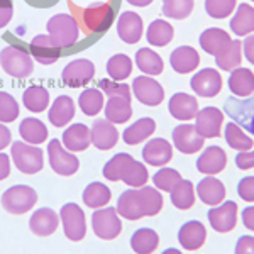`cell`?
<instances>
[{
    "instance_id": "obj_32",
    "label": "cell",
    "mask_w": 254,
    "mask_h": 254,
    "mask_svg": "<svg viewBox=\"0 0 254 254\" xmlns=\"http://www.w3.org/2000/svg\"><path fill=\"white\" fill-rule=\"evenodd\" d=\"M105 119L112 124H124L132 117L130 100L124 97H109L107 104L104 105Z\"/></svg>"
},
{
    "instance_id": "obj_25",
    "label": "cell",
    "mask_w": 254,
    "mask_h": 254,
    "mask_svg": "<svg viewBox=\"0 0 254 254\" xmlns=\"http://www.w3.org/2000/svg\"><path fill=\"white\" fill-rule=\"evenodd\" d=\"M170 114L173 116L176 121H191L198 114V102L193 95H188V93H175L170 98V104H168Z\"/></svg>"
},
{
    "instance_id": "obj_12",
    "label": "cell",
    "mask_w": 254,
    "mask_h": 254,
    "mask_svg": "<svg viewBox=\"0 0 254 254\" xmlns=\"http://www.w3.org/2000/svg\"><path fill=\"white\" fill-rule=\"evenodd\" d=\"M224 114L217 107H205L195 116V129L203 139H214L220 136Z\"/></svg>"
},
{
    "instance_id": "obj_15",
    "label": "cell",
    "mask_w": 254,
    "mask_h": 254,
    "mask_svg": "<svg viewBox=\"0 0 254 254\" xmlns=\"http://www.w3.org/2000/svg\"><path fill=\"white\" fill-rule=\"evenodd\" d=\"M83 20L88 31L92 32H105L114 22V9L105 2H95L87 7L83 12Z\"/></svg>"
},
{
    "instance_id": "obj_4",
    "label": "cell",
    "mask_w": 254,
    "mask_h": 254,
    "mask_svg": "<svg viewBox=\"0 0 254 254\" xmlns=\"http://www.w3.org/2000/svg\"><path fill=\"white\" fill-rule=\"evenodd\" d=\"M48 34L63 49L73 46L78 41L80 27L71 14H56L48 20Z\"/></svg>"
},
{
    "instance_id": "obj_17",
    "label": "cell",
    "mask_w": 254,
    "mask_h": 254,
    "mask_svg": "<svg viewBox=\"0 0 254 254\" xmlns=\"http://www.w3.org/2000/svg\"><path fill=\"white\" fill-rule=\"evenodd\" d=\"M31 56L41 64H53L61 58V48L49 34H39L31 41Z\"/></svg>"
},
{
    "instance_id": "obj_52",
    "label": "cell",
    "mask_w": 254,
    "mask_h": 254,
    "mask_svg": "<svg viewBox=\"0 0 254 254\" xmlns=\"http://www.w3.org/2000/svg\"><path fill=\"white\" fill-rule=\"evenodd\" d=\"M237 193L244 202L254 203V176H244L237 183Z\"/></svg>"
},
{
    "instance_id": "obj_31",
    "label": "cell",
    "mask_w": 254,
    "mask_h": 254,
    "mask_svg": "<svg viewBox=\"0 0 254 254\" xmlns=\"http://www.w3.org/2000/svg\"><path fill=\"white\" fill-rule=\"evenodd\" d=\"M154 130H156V122L151 117H142L127 127L124 134H122V139H124L126 144L136 146L139 142L149 139V136L154 134Z\"/></svg>"
},
{
    "instance_id": "obj_47",
    "label": "cell",
    "mask_w": 254,
    "mask_h": 254,
    "mask_svg": "<svg viewBox=\"0 0 254 254\" xmlns=\"http://www.w3.org/2000/svg\"><path fill=\"white\" fill-rule=\"evenodd\" d=\"M182 180L183 178L178 171L173 170V168H166V166H161V170H158L156 173L153 175L154 187L163 191H171Z\"/></svg>"
},
{
    "instance_id": "obj_8",
    "label": "cell",
    "mask_w": 254,
    "mask_h": 254,
    "mask_svg": "<svg viewBox=\"0 0 254 254\" xmlns=\"http://www.w3.org/2000/svg\"><path fill=\"white\" fill-rule=\"evenodd\" d=\"M48 158L51 170L60 176H71L80 170V161L71 151L61 144L60 139H53L48 144Z\"/></svg>"
},
{
    "instance_id": "obj_2",
    "label": "cell",
    "mask_w": 254,
    "mask_h": 254,
    "mask_svg": "<svg viewBox=\"0 0 254 254\" xmlns=\"http://www.w3.org/2000/svg\"><path fill=\"white\" fill-rule=\"evenodd\" d=\"M0 66L14 78H26L34 71V60L26 49L19 46H5L0 51Z\"/></svg>"
},
{
    "instance_id": "obj_14",
    "label": "cell",
    "mask_w": 254,
    "mask_h": 254,
    "mask_svg": "<svg viewBox=\"0 0 254 254\" xmlns=\"http://www.w3.org/2000/svg\"><path fill=\"white\" fill-rule=\"evenodd\" d=\"M190 85L196 95L212 98L222 90V76L215 68H203L195 73Z\"/></svg>"
},
{
    "instance_id": "obj_45",
    "label": "cell",
    "mask_w": 254,
    "mask_h": 254,
    "mask_svg": "<svg viewBox=\"0 0 254 254\" xmlns=\"http://www.w3.org/2000/svg\"><path fill=\"white\" fill-rule=\"evenodd\" d=\"M107 73L110 80L122 81L129 78L132 73V60L127 55H114L112 58L107 61Z\"/></svg>"
},
{
    "instance_id": "obj_5",
    "label": "cell",
    "mask_w": 254,
    "mask_h": 254,
    "mask_svg": "<svg viewBox=\"0 0 254 254\" xmlns=\"http://www.w3.org/2000/svg\"><path fill=\"white\" fill-rule=\"evenodd\" d=\"M38 203V193L27 185H14L2 195V207L12 215H24Z\"/></svg>"
},
{
    "instance_id": "obj_19",
    "label": "cell",
    "mask_w": 254,
    "mask_h": 254,
    "mask_svg": "<svg viewBox=\"0 0 254 254\" xmlns=\"http://www.w3.org/2000/svg\"><path fill=\"white\" fill-rule=\"evenodd\" d=\"M173 158V146L163 137H154L142 147V159L151 166H166Z\"/></svg>"
},
{
    "instance_id": "obj_20",
    "label": "cell",
    "mask_w": 254,
    "mask_h": 254,
    "mask_svg": "<svg viewBox=\"0 0 254 254\" xmlns=\"http://www.w3.org/2000/svg\"><path fill=\"white\" fill-rule=\"evenodd\" d=\"M90 136H92V144L97 149L109 151L117 144L119 130L107 119H98V121L93 122L92 129H90Z\"/></svg>"
},
{
    "instance_id": "obj_41",
    "label": "cell",
    "mask_w": 254,
    "mask_h": 254,
    "mask_svg": "<svg viewBox=\"0 0 254 254\" xmlns=\"http://www.w3.org/2000/svg\"><path fill=\"white\" fill-rule=\"evenodd\" d=\"M22 104L26 105L27 110L34 114H39L49 107V92L41 85H32L24 92Z\"/></svg>"
},
{
    "instance_id": "obj_1",
    "label": "cell",
    "mask_w": 254,
    "mask_h": 254,
    "mask_svg": "<svg viewBox=\"0 0 254 254\" xmlns=\"http://www.w3.org/2000/svg\"><path fill=\"white\" fill-rule=\"evenodd\" d=\"M163 195L158 188L141 187L139 190H126L117 200V214L127 220H139L142 217H154L163 208Z\"/></svg>"
},
{
    "instance_id": "obj_51",
    "label": "cell",
    "mask_w": 254,
    "mask_h": 254,
    "mask_svg": "<svg viewBox=\"0 0 254 254\" xmlns=\"http://www.w3.org/2000/svg\"><path fill=\"white\" fill-rule=\"evenodd\" d=\"M98 90L107 97H124V98H129V100L132 98L129 85L121 83V81H116V80H109V78L100 80L98 81Z\"/></svg>"
},
{
    "instance_id": "obj_58",
    "label": "cell",
    "mask_w": 254,
    "mask_h": 254,
    "mask_svg": "<svg viewBox=\"0 0 254 254\" xmlns=\"http://www.w3.org/2000/svg\"><path fill=\"white\" fill-rule=\"evenodd\" d=\"M243 224L248 231L254 232V205L251 207H246L243 210Z\"/></svg>"
},
{
    "instance_id": "obj_24",
    "label": "cell",
    "mask_w": 254,
    "mask_h": 254,
    "mask_svg": "<svg viewBox=\"0 0 254 254\" xmlns=\"http://www.w3.org/2000/svg\"><path fill=\"white\" fill-rule=\"evenodd\" d=\"M61 144L66 147L68 151H71V153H80V151L88 149V146L92 144L90 127L81 124V122H78V124H71L63 132Z\"/></svg>"
},
{
    "instance_id": "obj_35",
    "label": "cell",
    "mask_w": 254,
    "mask_h": 254,
    "mask_svg": "<svg viewBox=\"0 0 254 254\" xmlns=\"http://www.w3.org/2000/svg\"><path fill=\"white\" fill-rule=\"evenodd\" d=\"M231 31L236 36H249L254 32V7L249 3H241L231 19Z\"/></svg>"
},
{
    "instance_id": "obj_55",
    "label": "cell",
    "mask_w": 254,
    "mask_h": 254,
    "mask_svg": "<svg viewBox=\"0 0 254 254\" xmlns=\"http://www.w3.org/2000/svg\"><path fill=\"white\" fill-rule=\"evenodd\" d=\"M236 166L239 170H253L254 168V149L243 151L236 156Z\"/></svg>"
},
{
    "instance_id": "obj_59",
    "label": "cell",
    "mask_w": 254,
    "mask_h": 254,
    "mask_svg": "<svg viewBox=\"0 0 254 254\" xmlns=\"http://www.w3.org/2000/svg\"><path fill=\"white\" fill-rule=\"evenodd\" d=\"M10 141H12V134H10L9 127L0 122V151L5 149V147L10 144Z\"/></svg>"
},
{
    "instance_id": "obj_3",
    "label": "cell",
    "mask_w": 254,
    "mask_h": 254,
    "mask_svg": "<svg viewBox=\"0 0 254 254\" xmlns=\"http://www.w3.org/2000/svg\"><path fill=\"white\" fill-rule=\"evenodd\" d=\"M10 156L15 168L24 175H36L44 166L43 149L38 146L27 144L24 141H14L10 147Z\"/></svg>"
},
{
    "instance_id": "obj_18",
    "label": "cell",
    "mask_w": 254,
    "mask_h": 254,
    "mask_svg": "<svg viewBox=\"0 0 254 254\" xmlns=\"http://www.w3.org/2000/svg\"><path fill=\"white\" fill-rule=\"evenodd\" d=\"M225 166H227V154L220 146L205 147L200 158L196 159V170L207 176L219 175L225 170Z\"/></svg>"
},
{
    "instance_id": "obj_36",
    "label": "cell",
    "mask_w": 254,
    "mask_h": 254,
    "mask_svg": "<svg viewBox=\"0 0 254 254\" xmlns=\"http://www.w3.org/2000/svg\"><path fill=\"white\" fill-rule=\"evenodd\" d=\"M147 180H149V175H147L146 166L130 156L129 159H127L124 168H122L121 182H124L126 185L130 187V188H141V187L146 185Z\"/></svg>"
},
{
    "instance_id": "obj_33",
    "label": "cell",
    "mask_w": 254,
    "mask_h": 254,
    "mask_svg": "<svg viewBox=\"0 0 254 254\" xmlns=\"http://www.w3.org/2000/svg\"><path fill=\"white\" fill-rule=\"evenodd\" d=\"M19 134L24 139V142L32 146H39L48 139V127L39 119L26 117L19 126Z\"/></svg>"
},
{
    "instance_id": "obj_11",
    "label": "cell",
    "mask_w": 254,
    "mask_h": 254,
    "mask_svg": "<svg viewBox=\"0 0 254 254\" xmlns=\"http://www.w3.org/2000/svg\"><path fill=\"white\" fill-rule=\"evenodd\" d=\"M132 95L147 107H158L165 98V90L159 81L142 75L136 76V80L132 81Z\"/></svg>"
},
{
    "instance_id": "obj_40",
    "label": "cell",
    "mask_w": 254,
    "mask_h": 254,
    "mask_svg": "<svg viewBox=\"0 0 254 254\" xmlns=\"http://www.w3.org/2000/svg\"><path fill=\"white\" fill-rule=\"evenodd\" d=\"M170 193H171V203L178 210H188V208L195 205V187L190 180H182Z\"/></svg>"
},
{
    "instance_id": "obj_44",
    "label": "cell",
    "mask_w": 254,
    "mask_h": 254,
    "mask_svg": "<svg viewBox=\"0 0 254 254\" xmlns=\"http://www.w3.org/2000/svg\"><path fill=\"white\" fill-rule=\"evenodd\" d=\"M78 105L81 112L88 117H95L102 109H104V93L98 88H87L80 93Z\"/></svg>"
},
{
    "instance_id": "obj_48",
    "label": "cell",
    "mask_w": 254,
    "mask_h": 254,
    "mask_svg": "<svg viewBox=\"0 0 254 254\" xmlns=\"http://www.w3.org/2000/svg\"><path fill=\"white\" fill-rule=\"evenodd\" d=\"M237 0H205V12L212 19H225L234 14Z\"/></svg>"
},
{
    "instance_id": "obj_16",
    "label": "cell",
    "mask_w": 254,
    "mask_h": 254,
    "mask_svg": "<svg viewBox=\"0 0 254 254\" xmlns=\"http://www.w3.org/2000/svg\"><path fill=\"white\" fill-rule=\"evenodd\" d=\"M208 222H210L212 229L215 232L225 234V232L234 231L236 224H237V203L229 200L224 202L222 205L214 207L208 210Z\"/></svg>"
},
{
    "instance_id": "obj_54",
    "label": "cell",
    "mask_w": 254,
    "mask_h": 254,
    "mask_svg": "<svg viewBox=\"0 0 254 254\" xmlns=\"http://www.w3.org/2000/svg\"><path fill=\"white\" fill-rule=\"evenodd\" d=\"M12 15H14V5L10 0H0V29L10 22Z\"/></svg>"
},
{
    "instance_id": "obj_34",
    "label": "cell",
    "mask_w": 254,
    "mask_h": 254,
    "mask_svg": "<svg viewBox=\"0 0 254 254\" xmlns=\"http://www.w3.org/2000/svg\"><path fill=\"white\" fill-rule=\"evenodd\" d=\"M159 246V236L149 227L137 229L130 237V248L136 254H153Z\"/></svg>"
},
{
    "instance_id": "obj_6",
    "label": "cell",
    "mask_w": 254,
    "mask_h": 254,
    "mask_svg": "<svg viewBox=\"0 0 254 254\" xmlns=\"http://www.w3.org/2000/svg\"><path fill=\"white\" fill-rule=\"evenodd\" d=\"M92 227L93 234L102 241H114L122 232L121 217L114 207L97 208L92 215Z\"/></svg>"
},
{
    "instance_id": "obj_7",
    "label": "cell",
    "mask_w": 254,
    "mask_h": 254,
    "mask_svg": "<svg viewBox=\"0 0 254 254\" xmlns=\"http://www.w3.org/2000/svg\"><path fill=\"white\" fill-rule=\"evenodd\" d=\"M60 220L63 224L64 236L73 243H80L87 234V219L78 203H64L60 210Z\"/></svg>"
},
{
    "instance_id": "obj_28",
    "label": "cell",
    "mask_w": 254,
    "mask_h": 254,
    "mask_svg": "<svg viewBox=\"0 0 254 254\" xmlns=\"http://www.w3.org/2000/svg\"><path fill=\"white\" fill-rule=\"evenodd\" d=\"M170 63L176 73L187 75V73L198 68L200 56L196 53V49H193L191 46H180L170 55Z\"/></svg>"
},
{
    "instance_id": "obj_49",
    "label": "cell",
    "mask_w": 254,
    "mask_h": 254,
    "mask_svg": "<svg viewBox=\"0 0 254 254\" xmlns=\"http://www.w3.org/2000/svg\"><path fill=\"white\" fill-rule=\"evenodd\" d=\"M19 104L14 97L9 95L7 92H0V122H14L19 117Z\"/></svg>"
},
{
    "instance_id": "obj_57",
    "label": "cell",
    "mask_w": 254,
    "mask_h": 254,
    "mask_svg": "<svg viewBox=\"0 0 254 254\" xmlns=\"http://www.w3.org/2000/svg\"><path fill=\"white\" fill-rule=\"evenodd\" d=\"M9 175H10V158L0 151V182L9 178Z\"/></svg>"
},
{
    "instance_id": "obj_37",
    "label": "cell",
    "mask_w": 254,
    "mask_h": 254,
    "mask_svg": "<svg viewBox=\"0 0 254 254\" xmlns=\"http://www.w3.org/2000/svg\"><path fill=\"white\" fill-rule=\"evenodd\" d=\"M136 66L147 76H156L163 73L165 63H163V58L156 51L149 48H141L136 53Z\"/></svg>"
},
{
    "instance_id": "obj_38",
    "label": "cell",
    "mask_w": 254,
    "mask_h": 254,
    "mask_svg": "<svg viewBox=\"0 0 254 254\" xmlns=\"http://www.w3.org/2000/svg\"><path fill=\"white\" fill-rule=\"evenodd\" d=\"M173 34H175V31L170 22H166V20H163V19H156L149 24V27H147L146 39L151 46L165 48L171 43Z\"/></svg>"
},
{
    "instance_id": "obj_50",
    "label": "cell",
    "mask_w": 254,
    "mask_h": 254,
    "mask_svg": "<svg viewBox=\"0 0 254 254\" xmlns=\"http://www.w3.org/2000/svg\"><path fill=\"white\" fill-rule=\"evenodd\" d=\"M130 158V154L127 153H119L116 154L110 161L105 163L104 170H102V175H104L105 180L109 182H121V173H122V168L127 163V159Z\"/></svg>"
},
{
    "instance_id": "obj_42",
    "label": "cell",
    "mask_w": 254,
    "mask_h": 254,
    "mask_svg": "<svg viewBox=\"0 0 254 254\" xmlns=\"http://www.w3.org/2000/svg\"><path fill=\"white\" fill-rule=\"evenodd\" d=\"M243 61V41L232 39L231 46H229L222 55L215 56L217 68L224 69V71H232V69L241 66Z\"/></svg>"
},
{
    "instance_id": "obj_30",
    "label": "cell",
    "mask_w": 254,
    "mask_h": 254,
    "mask_svg": "<svg viewBox=\"0 0 254 254\" xmlns=\"http://www.w3.org/2000/svg\"><path fill=\"white\" fill-rule=\"evenodd\" d=\"M73 117H75V102L68 95H61L56 98L48 112L49 122L55 127H64Z\"/></svg>"
},
{
    "instance_id": "obj_26",
    "label": "cell",
    "mask_w": 254,
    "mask_h": 254,
    "mask_svg": "<svg viewBox=\"0 0 254 254\" xmlns=\"http://www.w3.org/2000/svg\"><path fill=\"white\" fill-rule=\"evenodd\" d=\"M232 39L229 36V32H225L220 27H210V29H205L200 34V46H202L203 51L207 55L212 56H219L231 46Z\"/></svg>"
},
{
    "instance_id": "obj_9",
    "label": "cell",
    "mask_w": 254,
    "mask_h": 254,
    "mask_svg": "<svg viewBox=\"0 0 254 254\" xmlns=\"http://www.w3.org/2000/svg\"><path fill=\"white\" fill-rule=\"evenodd\" d=\"M229 117L254 136V93L248 98L229 97L224 104Z\"/></svg>"
},
{
    "instance_id": "obj_61",
    "label": "cell",
    "mask_w": 254,
    "mask_h": 254,
    "mask_svg": "<svg viewBox=\"0 0 254 254\" xmlns=\"http://www.w3.org/2000/svg\"><path fill=\"white\" fill-rule=\"evenodd\" d=\"M163 254H183V253L175 248H170V249H166V251H163Z\"/></svg>"
},
{
    "instance_id": "obj_27",
    "label": "cell",
    "mask_w": 254,
    "mask_h": 254,
    "mask_svg": "<svg viewBox=\"0 0 254 254\" xmlns=\"http://www.w3.org/2000/svg\"><path fill=\"white\" fill-rule=\"evenodd\" d=\"M196 193H198L200 200L210 207H217L219 203L224 202L225 198V187L220 180L215 176H205L202 182L196 185Z\"/></svg>"
},
{
    "instance_id": "obj_13",
    "label": "cell",
    "mask_w": 254,
    "mask_h": 254,
    "mask_svg": "<svg viewBox=\"0 0 254 254\" xmlns=\"http://www.w3.org/2000/svg\"><path fill=\"white\" fill-rule=\"evenodd\" d=\"M173 144L180 153L183 154H195L203 149L205 139L196 132L195 126L191 124H180L173 129Z\"/></svg>"
},
{
    "instance_id": "obj_53",
    "label": "cell",
    "mask_w": 254,
    "mask_h": 254,
    "mask_svg": "<svg viewBox=\"0 0 254 254\" xmlns=\"http://www.w3.org/2000/svg\"><path fill=\"white\" fill-rule=\"evenodd\" d=\"M234 254H254V236H241Z\"/></svg>"
},
{
    "instance_id": "obj_56",
    "label": "cell",
    "mask_w": 254,
    "mask_h": 254,
    "mask_svg": "<svg viewBox=\"0 0 254 254\" xmlns=\"http://www.w3.org/2000/svg\"><path fill=\"white\" fill-rule=\"evenodd\" d=\"M244 56L251 64H254V34H249L243 43Z\"/></svg>"
},
{
    "instance_id": "obj_22",
    "label": "cell",
    "mask_w": 254,
    "mask_h": 254,
    "mask_svg": "<svg viewBox=\"0 0 254 254\" xmlns=\"http://www.w3.org/2000/svg\"><path fill=\"white\" fill-rule=\"evenodd\" d=\"M207 241V229L200 220H190L178 231V243L187 251H196Z\"/></svg>"
},
{
    "instance_id": "obj_62",
    "label": "cell",
    "mask_w": 254,
    "mask_h": 254,
    "mask_svg": "<svg viewBox=\"0 0 254 254\" xmlns=\"http://www.w3.org/2000/svg\"><path fill=\"white\" fill-rule=\"evenodd\" d=\"M253 2H254V0H253Z\"/></svg>"
},
{
    "instance_id": "obj_21",
    "label": "cell",
    "mask_w": 254,
    "mask_h": 254,
    "mask_svg": "<svg viewBox=\"0 0 254 254\" xmlns=\"http://www.w3.org/2000/svg\"><path fill=\"white\" fill-rule=\"evenodd\" d=\"M58 225H60V215L49 207L38 208L29 219L31 232L39 237H48L55 234Z\"/></svg>"
},
{
    "instance_id": "obj_46",
    "label": "cell",
    "mask_w": 254,
    "mask_h": 254,
    "mask_svg": "<svg viewBox=\"0 0 254 254\" xmlns=\"http://www.w3.org/2000/svg\"><path fill=\"white\" fill-rule=\"evenodd\" d=\"M195 0H163V15L168 19L183 20L191 14Z\"/></svg>"
},
{
    "instance_id": "obj_43",
    "label": "cell",
    "mask_w": 254,
    "mask_h": 254,
    "mask_svg": "<svg viewBox=\"0 0 254 254\" xmlns=\"http://www.w3.org/2000/svg\"><path fill=\"white\" fill-rule=\"evenodd\" d=\"M225 141H227V144L232 147V149L239 151V153H243V151H251L254 147V141L253 137L246 136L243 127L239 124H236V122H229L227 126H225Z\"/></svg>"
},
{
    "instance_id": "obj_29",
    "label": "cell",
    "mask_w": 254,
    "mask_h": 254,
    "mask_svg": "<svg viewBox=\"0 0 254 254\" xmlns=\"http://www.w3.org/2000/svg\"><path fill=\"white\" fill-rule=\"evenodd\" d=\"M229 90L234 97L248 98L254 93V73L249 68H236L229 76Z\"/></svg>"
},
{
    "instance_id": "obj_10",
    "label": "cell",
    "mask_w": 254,
    "mask_h": 254,
    "mask_svg": "<svg viewBox=\"0 0 254 254\" xmlns=\"http://www.w3.org/2000/svg\"><path fill=\"white\" fill-rule=\"evenodd\" d=\"M93 76H95V64L85 58L69 61L63 68V73H61L64 85H68L71 88L85 87L93 80Z\"/></svg>"
},
{
    "instance_id": "obj_23",
    "label": "cell",
    "mask_w": 254,
    "mask_h": 254,
    "mask_svg": "<svg viewBox=\"0 0 254 254\" xmlns=\"http://www.w3.org/2000/svg\"><path fill=\"white\" fill-rule=\"evenodd\" d=\"M117 34L124 43L136 44L142 38V19L136 12H122L117 20Z\"/></svg>"
},
{
    "instance_id": "obj_60",
    "label": "cell",
    "mask_w": 254,
    "mask_h": 254,
    "mask_svg": "<svg viewBox=\"0 0 254 254\" xmlns=\"http://www.w3.org/2000/svg\"><path fill=\"white\" fill-rule=\"evenodd\" d=\"M130 5H136V7H147L153 0H127Z\"/></svg>"
},
{
    "instance_id": "obj_39",
    "label": "cell",
    "mask_w": 254,
    "mask_h": 254,
    "mask_svg": "<svg viewBox=\"0 0 254 254\" xmlns=\"http://www.w3.org/2000/svg\"><path fill=\"white\" fill-rule=\"evenodd\" d=\"M110 198H112V191L109 187L102 182H93L83 190V203L90 208H102L107 207Z\"/></svg>"
}]
</instances>
